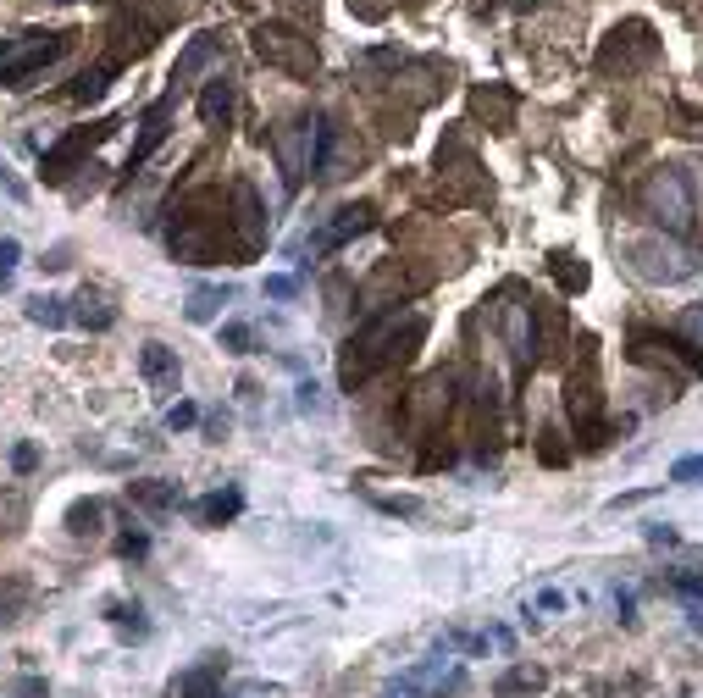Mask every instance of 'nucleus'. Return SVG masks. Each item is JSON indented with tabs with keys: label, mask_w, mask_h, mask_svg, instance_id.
Here are the masks:
<instances>
[{
	"label": "nucleus",
	"mask_w": 703,
	"mask_h": 698,
	"mask_svg": "<svg viewBox=\"0 0 703 698\" xmlns=\"http://www.w3.org/2000/svg\"><path fill=\"white\" fill-rule=\"evenodd\" d=\"M471 111H477V117H488L499 133L515 122V100H510V89H499V84H488V89H471Z\"/></svg>",
	"instance_id": "nucleus-24"
},
{
	"label": "nucleus",
	"mask_w": 703,
	"mask_h": 698,
	"mask_svg": "<svg viewBox=\"0 0 703 698\" xmlns=\"http://www.w3.org/2000/svg\"><path fill=\"white\" fill-rule=\"evenodd\" d=\"M227 117H233V84H227V78H211V84L200 89V122L205 128H222Z\"/></svg>",
	"instance_id": "nucleus-26"
},
{
	"label": "nucleus",
	"mask_w": 703,
	"mask_h": 698,
	"mask_svg": "<svg viewBox=\"0 0 703 698\" xmlns=\"http://www.w3.org/2000/svg\"><path fill=\"white\" fill-rule=\"evenodd\" d=\"M106 621H111V626H122V632H133V638H144L139 604H106Z\"/></svg>",
	"instance_id": "nucleus-34"
},
{
	"label": "nucleus",
	"mask_w": 703,
	"mask_h": 698,
	"mask_svg": "<svg viewBox=\"0 0 703 698\" xmlns=\"http://www.w3.org/2000/svg\"><path fill=\"white\" fill-rule=\"evenodd\" d=\"M128 499L139 510H150V516H172L183 505V488L178 482H161V477H139V482H128Z\"/></svg>",
	"instance_id": "nucleus-20"
},
{
	"label": "nucleus",
	"mask_w": 703,
	"mask_h": 698,
	"mask_svg": "<svg viewBox=\"0 0 703 698\" xmlns=\"http://www.w3.org/2000/svg\"><path fill=\"white\" fill-rule=\"evenodd\" d=\"M648 543H654V549H665V543H681V532L670 527V521H648V532H643Z\"/></svg>",
	"instance_id": "nucleus-41"
},
{
	"label": "nucleus",
	"mask_w": 703,
	"mask_h": 698,
	"mask_svg": "<svg viewBox=\"0 0 703 698\" xmlns=\"http://www.w3.org/2000/svg\"><path fill=\"white\" fill-rule=\"evenodd\" d=\"M615 610H620V621H626V626H637V599H632V593H615Z\"/></svg>",
	"instance_id": "nucleus-47"
},
{
	"label": "nucleus",
	"mask_w": 703,
	"mask_h": 698,
	"mask_svg": "<svg viewBox=\"0 0 703 698\" xmlns=\"http://www.w3.org/2000/svg\"><path fill=\"white\" fill-rule=\"evenodd\" d=\"M349 12H355L360 23H382V17L394 12V0H349Z\"/></svg>",
	"instance_id": "nucleus-38"
},
{
	"label": "nucleus",
	"mask_w": 703,
	"mask_h": 698,
	"mask_svg": "<svg viewBox=\"0 0 703 698\" xmlns=\"http://www.w3.org/2000/svg\"><path fill=\"white\" fill-rule=\"evenodd\" d=\"M17 261H23V244H17V239H0V289H12Z\"/></svg>",
	"instance_id": "nucleus-35"
},
{
	"label": "nucleus",
	"mask_w": 703,
	"mask_h": 698,
	"mask_svg": "<svg viewBox=\"0 0 703 698\" xmlns=\"http://www.w3.org/2000/svg\"><path fill=\"white\" fill-rule=\"evenodd\" d=\"M543 687H549V671L532 665V660H521V665H510V671L493 676V693L499 698H532V693H543Z\"/></svg>",
	"instance_id": "nucleus-21"
},
{
	"label": "nucleus",
	"mask_w": 703,
	"mask_h": 698,
	"mask_svg": "<svg viewBox=\"0 0 703 698\" xmlns=\"http://www.w3.org/2000/svg\"><path fill=\"white\" fill-rule=\"evenodd\" d=\"M371 505L382 510V516H405V521H416V516H427V505L421 499H410V494H377Z\"/></svg>",
	"instance_id": "nucleus-33"
},
{
	"label": "nucleus",
	"mask_w": 703,
	"mask_h": 698,
	"mask_svg": "<svg viewBox=\"0 0 703 698\" xmlns=\"http://www.w3.org/2000/svg\"><path fill=\"white\" fill-rule=\"evenodd\" d=\"M239 516H244V488H216V494H205L194 505L200 527H227V521H239Z\"/></svg>",
	"instance_id": "nucleus-22"
},
{
	"label": "nucleus",
	"mask_w": 703,
	"mask_h": 698,
	"mask_svg": "<svg viewBox=\"0 0 703 698\" xmlns=\"http://www.w3.org/2000/svg\"><path fill=\"white\" fill-rule=\"evenodd\" d=\"M371 217H377L371 205H344V211H333V222L310 239V250H344L349 239H360V233L371 228Z\"/></svg>",
	"instance_id": "nucleus-17"
},
{
	"label": "nucleus",
	"mask_w": 703,
	"mask_h": 698,
	"mask_svg": "<svg viewBox=\"0 0 703 698\" xmlns=\"http://www.w3.org/2000/svg\"><path fill=\"white\" fill-rule=\"evenodd\" d=\"M460 687H465L460 660L438 654V660H421V665H410V671H399L377 698H443V693H460Z\"/></svg>",
	"instance_id": "nucleus-7"
},
{
	"label": "nucleus",
	"mask_w": 703,
	"mask_h": 698,
	"mask_svg": "<svg viewBox=\"0 0 703 698\" xmlns=\"http://www.w3.org/2000/svg\"><path fill=\"white\" fill-rule=\"evenodd\" d=\"M72 28H34V34H17V39H0V84L28 89V78H39L50 61H61L72 50Z\"/></svg>",
	"instance_id": "nucleus-2"
},
{
	"label": "nucleus",
	"mask_w": 703,
	"mask_h": 698,
	"mask_svg": "<svg viewBox=\"0 0 703 698\" xmlns=\"http://www.w3.org/2000/svg\"><path fill=\"white\" fill-rule=\"evenodd\" d=\"M427 338V311H382L360 327L355 338L344 344V366H338V383L360 388L366 377L388 372V366L410 361Z\"/></svg>",
	"instance_id": "nucleus-1"
},
{
	"label": "nucleus",
	"mask_w": 703,
	"mask_h": 698,
	"mask_svg": "<svg viewBox=\"0 0 703 698\" xmlns=\"http://www.w3.org/2000/svg\"><path fill=\"white\" fill-rule=\"evenodd\" d=\"M565 410H571V427L582 438V449H604V388H598L593 338H582V361L565 377Z\"/></svg>",
	"instance_id": "nucleus-4"
},
{
	"label": "nucleus",
	"mask_w": 703,
	"mask_h": 698,
	"mask_svg": "<svg viewBox=\"0 0 703 698\" xmlns=\"http://www.w3.org/2000/svg\"><path fill=\"white\" fill-rule=\"evenodd\" d=\"M222 676H227V660L222 654H205L194 671H183L178 682L167 687V698H222Z\"/></svg>",
	"instance_id": "nucleus-16"
},
{
	"label": "nucleus",
	"mask_w": 703,
	"mask_h": 698,
	"mask_svg": "<svg viewBox=\"0 0 703 698\" xmlns=\"http://www.w3.org/2000/svg\"><path fill=\"white\" fill-rule=\"evenodd\" d=\"M111 78H117V56H106L100 67H89V73L72 84V100H84V106H89V100H100L111 89Z\"/></svg>",
	"instance_id": "nucleus-28"
},
{
	"label": "nucleus",
	"mask_w": 703,
	"mask_h": 698,
	"mask_svg": "<svg viewBox=\"0 0 703 698\" xmlns=\"http://www.w3.org/2000/svg\"><path fill=\"white\" fill-rule=\"evenodd\" d=\"M34 466H39V449H34V444H17V449H12V471H17V477H28Z\"/></svg>",
	"instance_id": "nucleus-42"
},
{
	"label": "nucleus",
	"mask_w": 703,
	"mask_h": 698,
	"mask_svg": "<svg viewBox=\"0 0 703 698\" xmlns=\"http://www.w3.org/2000/svg\"><path fill=\"white\" fill-rule=\"evenodd\" d=\"M687 322H692V327H698V333H703V305H692V316H687Z\"/></svg>",
	"instance_id": "nucleus-48"
},
{
	"label": "nucleus",
	"mask_w": 703,
	"mask_h": 698,
	"mask_svg": "<svg viewBox=\"0 0 703 698\" xmlns=\"http://www.w3.org/2000/svg\"><path fill=\"white\" fill-rule=\"evenodd\" d=\"M139 372H144V383H150V394H155V399H172V394H178V383H183L178 355H172L167 344H155V338L139 349Z\"/></svg>",
	"instance_id": "nucleus-14"
},
{
	"label": "nucleus",
	"mask_w": 703,
	"mask_h": 698,
	"mask_svg": "<svg viewBox=\"0 0 703 698\" xmlns=\"http://www.w3.org/2000/svg\"><path fill=\"white\" fill-rule=\"evenodd\" d=\"M344 128L333 117H316V156H310V178L316 183H333L338 178V156H344Z\"/></svg>",
	"instance_id": "nucleus-19"
},
{
	"label": "nucleus",
	"mask_w": 703,
	"mask_h": 698,
	"mask_svg": "<svg viewBox=\"0 0 703 698\" xmlns=\"http://www.w3.org/2000/svg\"><path fill=\"white\" fill-rule=\"evenodd\" d=\"M194 422H200V405H189V399H178V405L167 410V427H172V433H183V427H194Z\"/></svg>",
	"instance_id": "nucleus-39"
},
{
	"label": "nucleus",
	"mask_w": 703,
	"mask_h": 698,
	"mask_svg": "<svg viewBox=\"0 0 703 698\" xmlns=\"http://www.w3.org/2000/svg\"><path fill=\"white\" fill-rule=\"evenodd\" d=\"M499 327H504V349H510V361H515V377H526L537 361V305H526L515 289H504Z\"/></svg>",
	"instance_id": "nucleus-8"
},
{
	"label": "nucleus",
	"mask_w": 703,
	"mask_h": 698,
	"mask_svg": "<svg viewBox=\"0 0 703 698\" xmlns=\"http://www.w3.org/2000/svg\"><path fill=\"white\" fill-rule=\"evenodd\" d=\"M233 228H239V250L244 255H255L266 244V233H272V222H266V211H261V200H255V189L250 183H233Z\"/></svg>",
	"instance_id": "nucleus-12"
},
{
	"label": "nucleus",
	"mask_w": 703,
	"mask_h": 698,
	"mask_svg": "<svg viewBox=\"0 0 703 698\" xmlns=\"http://www.w3.org/2000/svg\"><path fill=\"white\" fill-rule=\"evenodd\" d=\"M100 521H106V505H100V499H78V505L67 510V532H72V538H95Z\"/></svg>",
	"instance_id": "nucleus-30"
},
{
	"label": "nucleus",
	"mask_w": 703,
	"mask_h": 698,
	"mask_svg": "<svg viewBox=\"0 0 703 698\" xmlns=\"http://www.w3.org/2000/svg\"><path fill=\"white\" fill-rule=\"evenodd\" d=\"M643 211L659 222L665 233H676V239H692L698 233V200H692V178L681 167H659L648 172L643 183Z\"/></svg>",
	"instance_id": "nucleus-3"
},
{
	"label": "nucleus",
	"mask_w": 703,
	"mask_h": 698,
	"mask_svg": "<svg viewBox=\"0 0 703 698\" xmlns=\"http://www.w3.org/2000/svg\"><path fill=\"white\" fill-rule=\"evenodd\" d=\"M670 482H676V488H692V482H703V455L676 460V466H670Z\"/></svg>",
	"instance_id": "nucleus-36"
},
{
	"label": "nucleus",
	"mask_w": 703,
	"mask_h": 698,
	"mask_svg": "<svg viewBox=\"0 0 703 698\" xmlns=\"http://www.w3.org/2000/svg\"><path fill=\"white\" fill-rule=\"evenodd\" d=\"M632 361L637 366H670V372H681V377L703 372L698 344H687V338H676V333H654V327H637L632 333Z\"/></svg>",
	"instance_id": "nucleus-9"
},
{
	"label": "nucleus",
	"mask_w": 703,
	"mask_h": 698,
	"mask_svg": "<svg viewBox=\"0 0 703 698\" xmlns=\"http://www.w3.org/2000/svg\"><path fill=\"white\" fill-rule=\"evenodd\" d=\"M272 150H277V167H283V183L288 189H299L310 172V156H316V122L305 117H288L272 128Z\"/></svg>",
	"instance_id": "nucleus-10"
},
{
	"label": "nucleus",
	"mask_w": 703,
	"mask_h": 698,
	"mask_svg": "<svg viewBox=\"0 0 703 698\" xmlns=\"http://www.w3.org/2000/svg\"><path fill=\"white\" fill-rule=\"evenodd\" d=\"M172 106H178V84H167V95L155 100L150 111H144V122H139V145H133V156H128V172L139 167L144 156H150L161 139H167V122H172Z\"/></svg>",
	"instance_id": "nucleus-18"
},
{
	"label": "nucleus",
	"mask_w": 703,
	"mask_h": 698,
	"mask_svg": "<svg viewBox=\"0 0 703 698\" xmlns=\"http://www.w3.org/2000/svg\"><path fill=\"white\" fill-rule=\"evenodd\" d=\"M537 455H543V466H565V444L554 427H543V438H537Z\"/></svg>",
	"instance_id": "nucleus-37"
},
{
	"label": "nucleus",
	"mask_w": 703,
	"mask_h": 698,
	"mask_svg": "<svg viewBox=\"0 0 703 698\" xmlns=\"http://www.w3.org/2000/svg\"><path fill=\"white\" fill-rule=\"evenodd\" d=\"M227 300H233V289H227V283H200V289L189 294V305H183V316H189L194 327H211L216 316H222Z\"/></svg>",
	"instance_id": "nucleus-23"
},
{
	"label": "nucleus",
	"mask_w": 703,
	"mask_h": 698,
	"mask_svg": "<svg viewBox=\"0 0 703 698\" xmlns=\"http://www.w3.org/2000/svg\"><path fill=\"white\" fill-rule=\"evenodd\" d=\"M216 344H222L227 355H255V333H250V322H222V327H216Z\"/></svg>",
	"instance_id": "nucleus-32"
},
{
	"label": "nucleus",
	"mask_w": 703,
	"mask_h": 698,
	"mask_svg": "<svg viewBox=\"0 0 703 698\" xmlns=\"http://www.w3.org/2000/svg\"><path fill=\"white\" fill-rule=\"evenodd\" d=\"M676 593H687L692 604H703V577L698 571H676Z\"/></svg>",
	"instance_id": "nucleus-43"
},
{
	"label": "nucleus",
	"mask_w": 703,
	"mask_h": 698,
	"mask_svg": "<svg viewBox=\"0 0 703 698\" xmlns=\"http://www.w3.org/2000/svg\"><path fill=\"white\" fill-rule=\"evenodd\" d=\"M23 316L34 327H67L72 322V300H61V294H34V300L23 305Z\"/></svg>",
	"instance_id": "nucleus-27"
},
{
	"label": "nucleus",
	"mask_w": 703,
	"mask_h": 698,
	"mask_svg": "<svg viewBox=\"0 0 703 698\" xmlns=\"http://www.w3.org/2000/svg\"><path fill=\"white\" fill-rule=\"evenodd\" d=\"M72 322H84V327H95V333H106L111 322H117V311H111L106 300H100V294H78V300H72Z\"/></svg>",
	"instance_id": "nucleus-29"
},
{
	"label": "nucleus",
	"mask_w": 703,
	"mask_h": 698,
	"mask_svg": "<svg viewBox=\"0 0 703 698\" xmlns=\"http://www.w3.org/2000/svg\"><path fill=\"white\" fill-rule=\"evenodd\" d=\"M537 610L560 615V610H565V593H560V588H543V593H537Z\"/></svg>",
	"instance_id": "nucleus-46"
},
{
	"label": "nucleus",
	"mask_w": 703,
	"mask_h": 698,
	"mask_svg": "<svg viewBox=\"0 0 703 698\" xmlns=\"http://www.w3.org/2000/svg\"><path fill=\"white\" fill-rule=\"evenodd\" d=\"M554 277H560L565 294H582L587 289V261H582V255H571V250H560V255H554Z\"/></svg>",
	"instance_id": "nucleus-31"
},
{
	"label": "nucleus",
	"mask_w": 703,
	"mask_h": 698,
	"mask_svg": "<svg viewBox=\"0 0 703 698\" xmlns=\"http://www.w3.org/2000/svg\"><path fill=\"white\" fill-rule=\"evenodd\" d=\"M294 294H299L294 277H266V300H294Z\"/></svg>",
	"instance_id": "nucleus-44"
},
{
	"label": "nucleus",
	"mask_w": 703,
	"mask_h": 698,
	"mask_svg": "<svg viewBox=\"0 0 703 698\" xmlns=\"http://www.w3.org/2000/svg\"><path fill=\"white\" fill-rule=\"evenodd\" d=\"M632 255H637V272H643V277H659V283H681V277H692V272H698V266H692L687 255L665 250L659 239L632 244Z\"/></svg>",
	"instance_id": "nucleus-15"
},
{
	"label": "nucleus",
	"mask_w": 703,
	"mask_h": 698,
	"mask_svg": "<svg viewBox=\"0 0 703 698\" xmlns=\"http://www.w3.org/2000/svg\"><path fill=\"white\" fill-rule=\"evenodd\" d=\"M117 133V117H100V122H89V128H78V133H67L56 150H45V161H39V178L45 183H67L72 178V167L89 156V150L100 145V139H111Z\"/></svg>",
	"instance_id": "nucleus-11"
},
{
	"label": "nucleus",
	"mask_w": 703,
	"mask_h": 698,
	"mask_svg": "<svg viewBox=\"0 0 703 698\" xmlns=\"http://www.w3.org/2000/svg\"><path fill=\"white\" fill-rule=\"evenodd\" d=\"M449 399H454V377L449 372H432L427 383L410 394V427H438V416H449Z\"/></svg>",
	"instance_id": "nucleus-13"
},
{
	"label": "nucleus",
	"mask_w": 703,
	"mask_h": 698,
	"mask_svg": "<svg viewBox=\"0 0 703 698\" xmlns=\"http://www.w3.org/2000/svg\"><path fill=\"white\" fill-rule=\"evenodd\" d=\"M250 45L266 67H277V73H288V78H316V67H322L310 34H299L294 23H261L250 34Z\"/></svg>",
	"instance_id": "nucleus-5"
},
{
	"label": "nucleus",
	"mask_w": 703,
	"mask_h": 698,
	"mask_svg": "<svg viewBox=\"0 0 703 698\" xmlns=\"http://www.w3.org/2000/svg\"><path fill=\"white\" fill-rule=\"evenodd\" d=\"M659 56V39H654V28L648 23H620L615 34L604 39V50H598V73L604 78H632V73H643L648 61Z\"/></svg>",
	"instance_id": "nucleus-6"
},
{
	"label": "nucleus",
	"mask_w": 703,
	"mask_h": 698,
	"mask_svg": "<svg viewBox=\"0 0 703 698\" xmlns=\"http://www.w3.org/2000/svg\"><path fill=\"white\" fill-rule=\"evenodd\" d=\"M144 549H150L144 532H122V538H117V554H144Z\"/></svg>",
	"instance_id": "nucleus-45"
},
{
	"label": "nucleus",
	"mask_w": 703,
	"mask_h": 698,
	"mask_svg": "<svg viewBox=\"0 0 703 698\" xmlns=\"http://www.w3.org/2000/svg\"><path fill=\"white\" fill-rule=\"evenodd\" d=\"M12 698H50V682H45V676H17Z\"/></svg>",
	"instance_id": "nucleus-40"
},
{
	"label": "nucleus",
	"mask_w": 703,
	"mask_h": 698,
	"mask_svg": "<svg viewBox=\"0 0 703 698\" xmlns=\"http://www.w3.org/2000/svg\"><path fill=\"white\" fill-rule=\"evenodd\" d=\"M216 50H222V39H216V34H194V39H189V50L178 56V67H172V84H189L200 67H211Z\"/></svg>",
	"instance_id": "nucleus-25"
}]
</instances>
